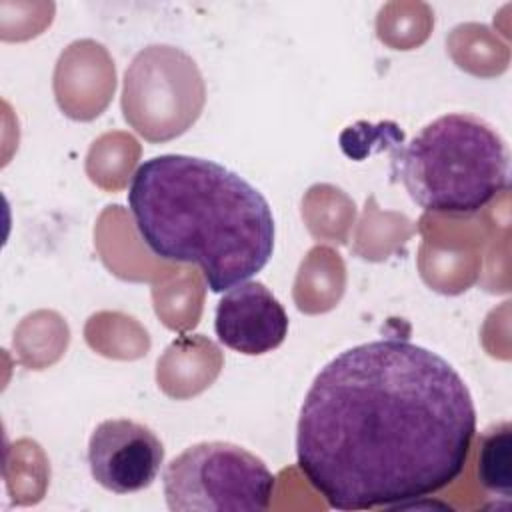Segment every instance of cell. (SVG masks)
I'll use <instances>...</instances> for the list:
<instances>
[{
  "instance_id": "3",
  "label": "cell",
  "mask_w": 512,
  "mask_h": 512,
  "mask_svg": "<svg viewBox=\"0 0 512 512\" xmlns=\"http://www.w3.org/2000/svg\"><path fill=\"white\" fill-rule=\"evenodd\" d=\"M394 174L426 212H480L510 184V152L484 118L450 112L434 118L392 156Z\"/></svg>"
},
{
  "instance_id": "1",
  "label": "cell",
  "mask_w": 512,
  "mask_h": 512,
  "mask_svg": "<svg viewBox=\"0 0 512 512\" xmlns=\"http://www.w3.org/2000/svg\"><path fill=\"white\" fill-rule=\"evenodd\" d=\"M474 434V400L456 368L410 340L378 338L312 380L296 464L330 508H406L462 474Z\"/></svg>"
},
{
  "instance_id": "5",
  "label": "cell",
  "mask_w": 512,
  "mask_h": 512,
  "mask_svg": "<svg viewBox=\"0 0 512 512\" xmlns=\"http://www.w3.org/2000/svg\"><path fill=\"white\" fill-rule=\"evenodd\" d=\"M202 104L204 84L194 60L172 46L142 50L124 74V118L148 140H160V112L174 138L198 118Z\"/></svg>"
},
{
  "instance_id": "8",
  "label": "cell",
  "mask_w": 512,
  "mask_h": 512,
  "mask_svg": "<svg viewBox=\"0 0 512 512\" xmlns=\"http://www.w3.org/2000/svg\"><path fill=\"white\" fill-rule=\"evenodd\" d=\"M512 428L510 422H498L484 430L478 438V478L484 488L504 498L510 496L512 470Z\"/></svg>"
},
{
  "instance_id": "7",
  "label": "cell",
  "mask_w": 512,
  "mask_h": 512,
  "mask_svg": "<svg viewBox=\"0 0 512 512\" xmlns=\"http://www.w3.org/2000/svg\"><path fill=\"white\" fill-rule=\"evenodd\" d=\"M214 332L226 348L246 356H262L286 340L288 314L262 282L246 280L220 298Z\"/></svg>"
},
{
  "instance_id": "4",
  "label": "cell",
  "mask_w": 512,
  "mask_h": 512,
  "mask_svg": "<svg viewBox=\"0 0 512 512\" xmlns=\"http://www.w3.org/2000/svg\"><path fill=\"white\" fill-rule=\"evenodd\" d=\"M164 498L174 512L252 510L272 504L276 476L246 448L210 440L182 450L162 474Z\"/></svg>"
},
{
  "instance_id": "2",
  "label": "cell",
  "mask_w": 512,
  "mask_h": 512,
  "mask_svg": "<svg viewBox=\"0 0 512 512\" xmlns=\"http://www.w3.org/2000/svg\"><path fill=\"white\" fill-rule=\"evenodd\" d=\"M128 208L148 250L196 264L214 294L250 280L274 252L268 200L208 158L160 154L144 160L132 174Z\"/></svg>"
},
{
  "instance_id": "6",
  "label": "cell",
  "mask_w": 512,
  "mask_h": 512,
  "mask_svg": "<svg viewBox=\"0 0 512 512\" xmlns=\"http://www.w3.org/2000/svg\"><path fill=\"white\" fill-rule=\"evenodd\" d=\"M164 464L160 438L144 424L128 418L100 422L88 440L90 474L114 494L148 488Z\"/></svg>"
}]
</instances>
